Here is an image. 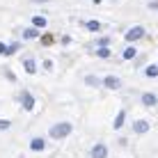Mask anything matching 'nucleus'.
<instances>
[{
	"label": "nucleus",
	"mask_w": 158,
	"mask_h": 158,
	"mask_svg": "<svg viewBox=\"0 0 158 158\" xmlns=\"http://www.w3.org/2000/svg\"><path fill=\"white\" fill-rule=\"evenodd\" d=\"M71 133V124H55V126L51 128V138H55V140H60V138H67V135Z\"/></svg>",
	"instance_id": "nucleus-1"
},
{
	"label": "nucleus",
	"mask_w": 158,
	"mask_h": 158,
	"mask_svg": "<svg viewBox=\"0 0 158 158\" xmlns=\"http://www.w3.org/2000/svg\"><path fill=\"white\" fill-rule=\"evenodd\" d=\"M142 35H144V30L140 28V25H135V28H131V30L126 32V41H135V39H140Z\"/></svg>",
	"instance_id": "nucleus-2"
},
{
	"label": "nucleus",
	"mask_w": 158,
	"mask_h": 158,
	"mask_svg": "<svg viewBox=\"0 0 158 158\" xmlns=\"http://www.w3.org/2000/svg\"><path fill=\"white\" fill-rule=\"evenodd\" d=\"M92 158H108V149L103 144H96L94 149H92Z\"/></svg>",
	"instance_id": "nucleus-3"
},
{
	"label": "nucleus",
	"mask_w": 158,
	"mask_h": 158,
	"mask_svg": "<svg viewBox=\"0 0 158 158\" xmlns=\"http://www.w3.org/2000/svg\"><path fill=\"white\" fill-rule=\"evenodd\" d=\"M30 149H32V151H44V149H46V142H44L41 138H35V140L30 142Z\"/></svg>",
	"instance_id": "nucleus-4"
},
{
	"label": "nucleus",
	"mask_w": 158,
	"mask_h": 158,
	"mask_svg": "<svg viewBox=\"0 0 158 158\" xmlns=\"http://www.w3.org/2000/svg\"><path fill=\"white\" fill-rule=\"evenodd\" d=\"M106 87H108V89H117V87H119V78L108 76V78H106Z\"/></svg>",
	"instance_id": "nucleus-5"
},
{
	"label": "nucleus",
	"mask_w": 158,
	"mask_h": 158,
	"mask_svg": "<svg viewBox=\"0 0 158 158\" xmlns=\"http://www.w3.org/2000/svg\"><path fill=\"white\" fill-rule=\"evenodd\" d=\"M23 108H25V110H32V108H35V99H32L28 92L23 94Z\"/></svg>",
	"instance_id": "nucleus-6"
},
{
	"label": "nucleus",
	"mask_w": 158,
	"mask_h": 158,
	"mask_svg": "<svg viewBox=\"0 0 158 158\" xmlns=\"http://www.w3.org/2000/svg\"><path fill=\"white\" fill-rule=\"evenodd\" d=\"M135 133H147V128H149V124L144 122V119H140V122H135Z\"/></svg>",
	"instance_id": "nucleus-7"
},
{
	"label": "nucleus",
	"mask_w": 158,
	"mask_h": 158,
	"mask_svg": "<svg viewBox=\"0 0 158 158\" xmlns=\"http://www.w3.org/2000/svg\"><path fill=\"white\" fill-rule=\"evenodd\" d=\"M142 103H144V106H156V94H144Z\"/></svg>",
	"instance_id": "nucleus-8"
},
{
	"label": "nucleus",
	"mask_w": 158,
	"mask_h": 158,
	"mask_svg": "<svg viewBox=\"0 0 158 158\" xmlns=\"http://www.w3.org/2000/svg\"><path fill=\"white\" fill-rule=\"evenodd\" d=\"M149 78H156L158 76V64H151V67H147V71H144Z\"/></svg>",
	"instance_id": "nucleus-9"
},
{
	"label": "nucleus",
	"mask_w": 158,
	"mask_h": 158,
	"mask_svg": "<svg viewBox=\"0 0 158 158\" xmlns=\"http://www.w3.org/2000/svg\"><path fill=\"white\" fill-rule=\"evenodd\" d=\"M23 67H25V71H28V73H35V69H37V64H35V62H32V60H25V62H23Z\"/></svg>",
	"instance_id": "nucleus-10"
},
{
	"label": "nucleus",
	"mask_w": 158,
	"mask_h": 158,
	"mask_svg": "<svg viewBox=\"0 0 158 158\" xmlns=\"http://www.w3.org/2000/svg\"><path fill=\"white\" fill-rule=\"evenodd\" d=\"M32 23H35V28H44V25H46V19H44V16H35Z\"/></svg>",
	"instance_id": "nucleus-11"
},
{
	"label": "nucleus",
	"mask_w": 158,
	"mask_h": 158,
	"mask_svg": "<svg viewBox=\"0 0 158 158\" xmlns=\"http://www.w3.org/2000/svg\"><path fill=\"white\" fill-rule=\"evenodd\" d=\"M37 35H39V32H37V28H28V30H25V35H23V37H25V39H35Z\"/></svg>",
	"instance_id": "nucleus-12"
},
{
	"label": "nucleus",
	"mask_w": 158,
	"mask_h": 158,
	"mask_svg": "<svg viewBox=\"0 0 158 158\" xmlns=\"http://www.w3.org/2000/svg\"><path fill=\"white\" fill-rule=\"evenodd\" d=\"M124 117H126V115H124V110H122V112H119V115L115 117V128H122V124H124Z\"/></svg>",
	"instance_id": "nucleus-13"
},
{
	"label": "nucleus",
	"mask_w": 158,
	"mask_h": 158,
	"mask_svg": "<svg viewBox=\"0 0 158 158\" xmlns=\"http://www.w3.org/2000/svg\"><path fill=\"white\" fill-rule=\"evenodd\" d=\"M135 55H138V53H135V48H126V51H124V57H126V60H133Z\"/></svg>",
	"instance_id": "nucleus-14"
},
{
	"label": "nucleus",
	"mask_w": 158,
	"mask_h": 158,
	"mask_svg": "<svg viewBox=\"0 0 158 158\" xmlns=\"http://www.w3.org/2000/svg\"><path fill=\"white\" fill-rule=\"evenodd\" d=\"M99 57H110V51H108L106 46H101L99 48Z\"/></svg>",
	"instance_id": "nucleus-15"
},
{
	"label": "nucleus",
	"mask_w": 158,
	"mask_h": 158,
	"mask_svg": "<svg viewBox=\"0 0 158 158\" xmlns=\"http://www.w3.org/2000/svg\"><path fill=\"white\" fill-rule=\"evenodd\" d=\"M16 51H19V44H12L9 48H5V53H7V55H12V53H16Z\"/></svg>",
	"instance_id": "nucleus-16"
},
{
	"label": "nucleus",
	"mask_w": 158,
	"mask_h": 158,
	"mask_svg": "<svg viewBox=\"0 0 158 158\" xmlns=\"http://www.w3.org/2000/svg\"><path fill=\"white\" fill-rule=\"evenodd\" d=\"M87 28H89V30H99V23H96V21H89V23H87Z\"/></svg>",
	"instance_id": "nucleus-17"
},
{
	"label": "nucleus",
	"mask_w": 158,
	"mask_h": 158,
	"mask_svg": "<svg viewBox=\"0 0 158 158\" xmlns=\"http://www.w3.org/2000/svg\"><path fill=\"white\" fill-rule=\"evenodd\" d=\"M9 128V122H5V119H0V131H7Z\"/></svg>",
	"instance_id": "nucleus-18"
},
{
	"label": "nucleus",
	"mask_w": 158,
	"mask_h": 158,
	"mask_svg": "<svg viewBox=\"0 0 158 158\" xmlns=\"http://www.w3.org/2000/svg\"><path fill=\"white\" fill-rule=\"evenodd\" d=\"M5 48H7V46H5V44H0V53H5Z\"/></svg>",
	"instance_id": "nucleus-19"
}]
</instances>
